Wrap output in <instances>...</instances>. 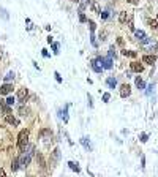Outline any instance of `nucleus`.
I'll return each instance as SVG.
<instances>
[{"label": "nucleus", "instance_id": "obj_1", "mask_svg": "<svg viewBox=\"0 0 158 177\" xmlns=\"http://www.w3.org/2000/svg\"><path fill=\"white\" fill-rule=\"evenodd\" d=\"M33 153H35V147H33V146H27V149L22 152V155L17 158V160H19V166H22V168H27V166H29L32 157H33Z\"/></svg>", "mask_w": 158, "mask_h": 177}, {"label": "nucleus", "instance_id": "obj_2", "mask_svg": "<svg viewBox=\"0 0 158 177\" xmlns=\"http://www.w3.org/2000/svg\"><path fill=\"white\" fill-rule=\"evenodd\" d=\"M29 134H30L29 130H22L19 133V136H17V147H19V150H22V152L29 146Z\"/></svg>", "mask_w": 158, "mask_h": 177}, {"label": "nucleus", "instance_id": "obj_3", "mask_svg": "<svg viewBox=\"0 0 158 177\" xmlns=\"http://www.w3.org/2000/svg\"><path fill=\"white\" fill-rule=\"evenodd\" d=\"M96 62H100V63H101V68H106V70L112 68V60H111V59H103V57H98V59H96Z\"/></svg>", "mask_w": 158, "mask_h": 177}, {"label": "nucleus", "instance_id": "obj_4", "mask_svg": "<svg viewBox=\"0 0 158 177\" xmlns=\"http://www.w3.org/2000/svg\"><path fill=\"white\" fill-rule=\"evenodd\" d=\"M27 98H29V90H27L25 87L19 89V92H17V100H19L21 103H24Z\"/></svg>", "mask_w": 158, "mask_h": 177}, {"label": "nucleus", "instance_id": "obj_5", "mask_svg": "<svg viewBox=\"0 0 158 177\" xmlns=\"http://www.w3.org/2000/svg\"><path fill=\"white\" fill-rule=\"evenodd\" d=\"M130 93H131V87H130L128 84L120 85V97H122V98H127V97H130Z\"/></svg>", "mask_w": 158, "mask_h": 177}, {"label": "nucleus", "instance_id": "obj_6", "mask_svg": "<svg viewBox=\"0 0 158 177\" xmlns=\"http://www.w3.org/2000/svg\"><path fill=\"white\" fill-rule=\"evenodd\" d=\"M130 68H131V71H136V73H142V71H144V65H142V63H139V62H131Z\"/></svg>", "mask_w": 158, "mask_h": 177}, {"label": "nucleus", "instance_id": "obj_7", "mask_svg": "<svg viewBox=\"0 0 158 177\" xmlns=\"http://www.w3.org/2000/svg\"><path fill=\"white\" fill-rule=\"evenodd\" d=\"M13 92V85L11 84H3L0 87V95H10Z\"/></svg>", "mask_w": 158, "mask_h": 177}, {"label": "nucleus", "instance_id": "obj_8", "mask_svg": "<svg viewBox=\"0 0 158 177\" xmlns=\"http://www.w3.org/2000/svg\"><path fill=\"white\" fill-rule=\"evenodd\" d=\"M5 122H7V124H10V125H14V126L19 125V120L14 119V117L10 116V114H7V116H5Z\"/></svg>", "mask_w": 158, "mask_h": 177}, {"label": "nucleus", "instance_id": "obj_9", "mask_svg": "<svg viewBox=\"0 0 158 177\" xmlns=\"http://www.w3.org/2000/svg\"><path fill=\"white\" fill-rule=\"evenodd\" d=\"M155 60H157L155 56H144V57H142V62H144V63H149V65H152Z\"/></svg>", "mask_w": 158, "mask_h": 177}, {"label": "nucleus", "instance_id": "obj_10", "mask_svg": "<svg viewBox=\"0 0 158 177\" xmlns=\"http://www.w3.org/2000/svg\"><path fill=\"white\" fill-rule=\"evenodd\" d=\"M119 21L122 22V24H125V22L128 21V14H127V11H122V13H120V16H119Z\"/></svg>", "mask_w": 158, "mask_h": 177}, {"label": "nucleus", "instance_id": "obj_11", "mask_svg": "<svg viewBox=\"0 0 158 177\" xmlns=\"http://www.w3.org/2000/svg\"><path fill=\"white\" fill-rule=\"evenodd\" d=\"M134 35H136V38L141 40V41H142V40H146V33H144L142 30H136V32H134Z\"/></svg>", "mask_w": 158, "mask_h": 177}, {"label": "nucleus", "instance_id": "obj_12", "mask_svg": "<svg viewBox=\"0 0 158 177\" xmlns=\"http://www.w3.org/2000/svg\"><path fill=\"white\" fill-rule=\"evenodd\" d=\"M134 84H136V87H138V89H144V87H146V84H144V81H142L141 78H136Z\"/></svg>", "mask_w": 158, "mask_h": 177}, {"label": "nucleus", "instance_id": "obj_13", "mask_svg": "<svg viewBox=\"0 0 158 177\" xmlns=\"http://www.w3.org/2000/svg\"><path fill=\"white\" fill-rule=\"evenodd\" d=\"M92 68H93V70L96 71V73H101V70H103V68H101V66L98 65V62H96V60H93V62H92Z\"/></svg>", "mask_w": 158, "mask_h": 177}, {"label": "nucleus", "instance_id": "obj_14", "mask_svg": "<svg viewBox=\"0 0 158 177\" xmlns=\"http://www.w3.org/2000/svg\"><path fill=\"white\" fill-rule=\"evenodd\" d=\"M106 82H108V85H109L111 89H114L115 85H117V81H115L114 78H108V81H106Z\"/></svg>", "mask_w": 158, "mask_h": 177}, {"label": "nucleus", "instance_id": "obj_15", "mask_svg": "<svg viewBox=\"0 0 158 177\" xmlns=\"http://www.w3.org/2000/svg\"><path fill=\"white\" fill-rule=\"evenodd\" d=\"M68 166L71 168L73 171H76V172L81 171V169H79V166H78V163H74V161H68Z\"/></svg>", "mask_w": 158, "mask_h": 177}, {"label": "nucleus", "instance_id": "obj_16", "mask_svg": "<svg viewBox=\"0 0 158 177\" xmlns=\"http://www.w3.org/2000/svg\"><path fill=\"white\" fill-rule=\"evenodd\" d=\"M122 54H123V56H127V57H136L138 56L134 51H122Z\"/></svg>", "mask_w": 158, "mask_h": 177}, {"label": "nucleus", "instance_id": "obj_17", "mask_svg": "<svg viewBox=\"0 0 158 177\" xmlns=\"http://www.w3.org/2000/svg\"><path fill=\"white\" fill-rule=\"evenodd\" d=\"M92 10H93L95 13H98V14H101V10H100V7H98V3H92Z\"/></svg>", "mask_w": 158, "mask_h": 177}, {"label": "nucleus", "instance_id": "obj_18", "mask_svg": "<svg viewBox=\"0 0 158 177\" xmlns=\"http://www.w3.org/2000/svg\"><path fill=\"white\" fill-rule=\"evenodd\" d=\"M149 25H150L152 29H158V21H155V19H150V21H149Z\"/></svg>", "mask_w": 158, "mask_h": 177}, {"label": "nucleus", "instance_id": "obj_19", "mask_svg": "<svg viewBox=\"0 0 158 177\" xmlns=\"http://www.w3.org/2000/svg\"><path fill=\"white\" fill-rule=\"evenodd\" d=\"M81 142H82V146H84L86 149H89V147H90V142H89V139H87V138H82V139H81Z\"/></svg>", "mask_w": 158, "mask_h": 177}, {"label": "nucleus", "instance_id": "obj_20", "mask_svg": "<svg viewBox=\"0 0 158 177\" xmlns=\"http://www.w3.org/2000/svg\"><path fill=\"white\" fill-rule=\"evenodd\" d=\"M11 169H13V171H17V169H19V160H14V161H13Z\"/></svg>", "mask_w": 158, "mask_h": 177}, {"label": "nucleus", "instance_id": "obj_21", "mask_svg": "<svg viewBox=\"0 0 158 177\" xmlns=\"http://www.w3.org/2000/svg\"><path fill=\"white\" fill-rule=\"evenodd\" d=\"M5 103L8 104V106H13V104H14V98H13V97H8V98L5 100Z\"/></svg>", "mask_w": 158, "mask_h": 177}, {"label": "nucleus", "instance_id": "obj_22", "mask_svg": "<svg viewBox=\"0 0 158 177\" xmlns=\"http://www.w3.org/2000/svg\"><path fill=\"white\" fill-rule=\"evenodd\" d=\"M13 78H14V73H8V74L5 76V81H7V84L10 82V81H11Z\"/></svg>", "mask_w": 158, "mask_h": 177}, {"label": "nucleus", "instance_id": "obj_23", "mask_svg": "<svg viewBox=\"0 0 158 177\" xmlns=\"http://www.w3.org/2000/svg\"><path fill=\"white\" fill-rule=\"evenodd\" d=\"M109 98H111V95H109V93H104V95H103V101H104V103H108V101H109Z\"/></svg>", "mask_w": 158, "mask_h": 177}, {"label": "nucleus", "instance_id": "obj_24", "mask_svg": "<svg viewBox=\"0 0 158 177\" xmlns=\"http://www.w3.org/2000/svg\"><path fill=\"white\" fill-rule=\"evenodd\" d=\"M79 21H81V22H86V21H87L86 14H82V13H81V14H79Z\"/></svg>", "mask_w": 158, "mask_h": 177}, {"label": "nucleus", "instance_id": "obj_25", "mask_svg": "<svg viewBox=\"0 0 158 177\" xmlns=\"http://www.w3.org/2000/svg\"><path fill=\"white\" fill-rule=\"evenodd\" d=\"M89 25H90V30H92V32H93V30H95V27H96L93 21H89Z\"/></svg>", "mask_w": 158, "mask_h": 177}, {"label": "nucleus", "instance_id": "obj_26", "mask_svg": "<svg viewBox=\"0 0 158 177\" xmlns=\"http://www.w3.org/2000/svg\"><path fill=\"white\" fill-rule=\"evenodd\" d=\"M52 49H54V52H55V54H59V44H57V43H54V44H52Z\"/></svg>", "mask_w": 158, "mask_h": 177}, {"label": "nucleus", "instance_id": "obj_27", "mask_svg": "<svg viewBox=\"0 0 158 177\" xmlns=\"http://www.w3.org/2000/svg\"><path fill=\"white\" fill-rule=\"evenodd\" d=\"M147 139H149V136H147L146 133L141 134V141H142V142H147Z\"/></svg>", "mask_w": 158, "mask_h": 177}, {"label": "nucleus", "instance_id": "obj_28", "mask_svg": "<svg viewBox=\"0 0 158 177\" xmlns=\"http://www.w3.org/2000/svg\"><path fill=\"white\" fill-rule=\"evenodd\" d=\"M54 76H55V79H57V82H62V78H60V74L57 73V71H55V74H54Z\"/></svg>", "mask_w": 158, "mask_h": 177}, {"label": "nucleus", "instance_id": "obj_29", "mask_svg": "<svg viewBox=\"0 0 158 177\" xmlns=\"http://www.w3.org/2000/svg\"><path fill=\"white\" fill-rule=\"evenodd\" d=\"M114 54H115V52H114V48H111V49H109V57H112Z\"/></svg>", "mask_w": 158, "mask_h": 177}, {"label": "nucleus", "instance_id": "obj_30", "mask_svg": "<svg viewBox=\"0 0 158 177\" xmlns=\"http://www.w3.org/2000/svg\"><path fill=\"white\" fill-rule=\"evenodd\" d=\"M0 177H7V176H5V171H3V169H0Z\"/></svg>", "mask_w": 158, "mask_h": 177}, {"label": "nucleus", "instance_id": "obj_31", "mask_svg": "<svg viewBox=\"0 0 158 177\" xmlns=\"http://www.w3.org/2000/svg\"><path fill=\"white\" fill-rule=\"evenodd\" d=\"M128 2H130V3H138L139 0H128Z\"/></svg>", "mask_w": 158, "mask_h": 177}, {"label": "nucleus", "instance_id": "obj_32", "mask_svg": "<svg viewBox=\"0 0 158 177\" xmlns=\"http://www.w3.org/2000/svg\"><path fill=\"white\" fill-rule=\"evenodd\" d=\"M71 2H76V3H78V2H79V0H71Z\"/></svg>", "mask_w": 158, "mask_h": 177}]
</instances>
